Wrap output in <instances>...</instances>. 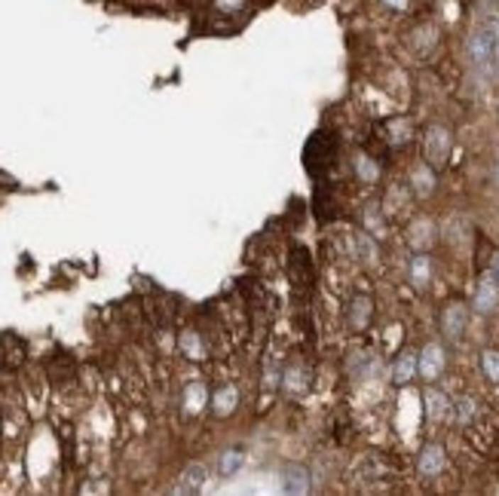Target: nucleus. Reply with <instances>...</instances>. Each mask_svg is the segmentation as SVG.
<instances>
[{"mask_svg":"<svg viewBox=\"0 0 499 496\" xmlns=\"http://www.w3.org/2000/svg\"><path fill=\"white\" fill-rule=\"evenodd\" d=\"M371 313H374V304H371V297H352L349 300V328H356V331H365L368 322H371Z\"/></svg>","mask_w":499,"mask_h":496,"instance_id":"obj_12","label":"nucleus"},{"mask_svg":"<svg viewBox=\"0 0 499 496\" xmlns=\"http://www.w3.org/2000/svg\"><path fill=\"white\" fill-rule=\"evenodd\" d=\"M450 414H454V420L459 426H468L478 417V402H475V398H468V395H463V398H456V402L450 404Z\"/></svg>","mask_w":499,"mask_h":496,"instance_id":"obj_17","label":"nucleus"},{"mask_svg":"<svg viewBox=\"0 0 499 496\" xmlns=\"http://www.w3.org/2000/svg\"><path fill=\"white\" fill-rule=\"evenodd\" d=\"M447 465V451L438 441H429L423 444V451L417 456V472L423 475V478H438V475L444 472Z\"/></svg>","mask_w":499,"mask_h":496,"instance_id":"obj_3","label":"nucleus"},{"mask_svg":"<svg viewBox=\"0 0 499 496\" xmlns=\"http://www.w3.org/2000/svg\"><path fill=\"white\" fill-rule=\"evenodd\" d=\"M493 65H496V77H499V46H496V55H493Z\"/></svg>","mask_w":499,"mask_h":496,"instance_id":"obj_26","label":"nucleus"},{"mask_svg":"<svg viewBox=\"0 0 499 496\" xmlns=\"http://www.w3.org/2000/svg\"><path fill=\"white\" fill-rule=\"evenodd\" d=\"M493 273H496V279H499V258H496V270H493Z\"/></svg>","mask_w":499,"mask_h":496,"instance_id":"obj_27","label":"nucleus"},{"mask_svg":"<svg viewBox=\"0 0 499 496\" xmlns=\"http://www.w3.org/2000/svg\"><path fill=\"white\" fill-rule=\"evenodd\" d=\"M218 469L224 478H230V475H236L242 469V453L239 451H224L221 453V460H218Z\"/></svg>","mask_w":499,"mask_h":496,"instance_id":"obj_21","label":"nucleus"},{"mask_svg":"<svg viewBox=\"0 0 499 496\" xmlns=\"http://www.w3.org/2000/svg\"><path fill=\"white\" fill-rule=\"evenodd\" d=\"M481 371L490 383L499 386V349H484L481 353Z\"/></svg>","mask_w":499,"mask_h":496,"instance_id":"obj_20","label":"nucleus"},{"mask_svg":"<svg viewBox=\"0 0 499 496\" xmlns=\"http://www.w3.org/2000/svg\"><path fill=\"white\" fill-rule=\"evenodd\" d=\"M389 135H395V138H389L393 144H407L410 141V123L407 120H393L389 123Z\"/></svg>","mask_w":499,"mask_h":496,"instance_id":"obj_23","label":"nucleus"},{"mask_svg":"<svg viewBox=\"0 0 499 496\" xmlns=\"http://www.w3.org/2000/svg\"><path fill=\"white\" fill-rule=\"evenodd\" d=\"M356 246H358V255H361V258H365V260H368V264H371V260H374V258H377V248H374V246H371V242H368V233H358V239H356Z\"/></svg>","mask_w":499,"mask_h":496,"instance_id":"obj_24","label":"nucleus"},{"mask_svg":"<svg viewBox=\"0 0 499 496\" xmlns=\"http://www.w3.org/2000/svg\"><path fill=\"white\" fill-rule=\"evenodd\" d=\"M466 322H468L466 304H450L444 313H442V331H444V337L459 340V337H463V331H466Z\"/></svg>","mask_w":499,"mask_h":496,"instance_id":"obj_6","label":"nucleus"},{"mask_svg":"<svg viewBox=\"0 0 499 496\" xmlns=\"http://www.w3.org/2000/svg\"><path fill=\"white\" fill-rule=\"evenodd\" d=\"M410 187H414L417 197H429V193L435 190V169L432 165H417L414 172H410Z\"/></svg>","mask_w":499,"mask_h":496,"instance_id":"obj_16","label":"nucleus"},{"mask_svg":"<svg viewBox=\"0 0 499 496\" xmlns=\"http://www.w3.org/2000/svg\"><path fill=\"white\" fill-rule=\"evenodd\" d=\"M356 172H358V178H361V181H368V184H374V181H377V175H380L377 162L371 160V157H365V153H358V157H356Z\"/></svg>","mask_w":499,"mask_h":496,"instance_id":"obj_22","label":"nucleus"},{"mask_svg":"<svg viewBox=\"0 0 499 496\" xmlns=\"http://www.w3.org/2000/svg\"><path fill=\"white\" fill-rule=\"evenodd\" d=\"M407 276H410V285L414 288H420L423 291L429 282H432V260H429L423 251H420V255H414L410 258V270H407Z\"/></svg>","mask_w":499,"mask_h":496,"instance_id":"obj_13","label":"nucleus"},{"mask_svg":"<svg viewBox=\"0 0 499 496\" xmlns=\"http://www.w3.org/2000/svg\"><path fill=\"white\" fill-rule=\"evenodd\" d=\"M282 490L295 493V496L307 493L309 490V472L303 469V465H297V463H288L285 469H282Z\"/></svg>","mask_w":499,"mask_h":496,"instance_id":"obj_9","label":"nucleus"},{"mask_svg":"<svg viewBox=\"0 0 499 496\" xmlns=\"http://www.w3.org/2000/svg\"><path fill=\"white\" fill-rule=\"evenodd\" d=\"M407 242L414 246L417 251H423L429 248L435 242V224L432 221H426V218H420L417 224H410V230H407Z\"/></svg>","mask_w":499,"mask_h":496,"instance_id":"obj_14","label":"nucleus"},{"mask_svg":"<svg viewBox=\"0 0 499 496\" xmlns=\"http://www.w3.org/2000/svg\"><path fill=\"white\" fill-rule=\"evenodd\" d=\"M450 148H454V138H450L447 126H429L426 138H423V157H426V162L432 165V169H438V165L447 162Z\"/></svg>","mask_w":499,"mask_h":496,"instance_id":"obj_1","label":"nucleus"},{"mask_svg":"<svg viewBox=\"0 0 499 496\" xmlns=\"http://www.w3.org/2000/svg\"><path fill=\"white\" fill-rule=\"evenodd\" d=\"M181 349H184V356H187V358H193V362H202V358H205V346H202L199 334H193V331L181 334Z\"/></svg>","mask_w":499,"mask_h":496,"instance_id":"obj_19","label":"nucleus"},{"mask_svg":"<svg viewBox=\"0 0 499 496\" xmlns=\"http://www.w3.org/2000/svg\"><path fill=\"white\" fill-rule=\"evenodd\" d=\"M444 362H447V356H444V349L442 343H426L423 349H420V377L423 380H438L444 371Z\"/></svg>","mask_w":499,"mask_h":496,"instance_id":"obj_5","label":"nucleus"},{"mask_svg":"<svg viewBox=\"0 0 499 496\" xmlns=\"http://www.w3.org/2000/svg\"><path fill=\"white\" fill-rule=\"evenodd\" d=\"M417 374H420V356L417 353H401L395 358V365H393V383L395 386H407Z\"/></svg>","mask_w":499,"mask_h":496,"instance_id":"obj_11","label":"nucleus"},{"mask_svg":"<svg viewBox=\"0 0 499 496\" xmlns=\"http://www.w3.org/2000/svg\"><path fill=\"white\" fill-rule=\"evenodd\" d=\"M307 386H309V374H307V368H303V365L288 368V371H285V392L300 395V392H307Z\"/></svg>","mask_w":499,"mask_h":496,"instance_id":"obj_18","label":"nucleus"},{"mask_svg":"<svg viewBox=\"0 0 499 496\" xmlns=\"http://www.w3.org/2000/svg\"><path fill=\"white\" fill-rule=\"evenodd\" d=\"M209 386H205L202 380H193L184 386V398H181V404H184V414H190V417H197L205 404H209Z\"/></svg>","mask_w":499,"mask_h":496,"instance_id":"obj_8","label":"nucleus"},{"mask_svg":"<svg viewBox=\"0 0 499 496\" xmlns=\"http://www.w3.org/2000/svg\"><path fill=\"white\" fill-rule=\"evenodd\" d=\"M496 46H499V40H496L493 28H478V31L466 40V55H468V62H472V65L484 67V65L493 62Z\"/></svg>","mask_w":499,"mask_h":496,"instance_id":"obj_2","label":"nucleus"},{"mask_svg":"<svg viewBox=\"0 0 499 496\" xmlns=\"http://www.w3.org/2000/svg\"><path fill=\"white\" fill-rule=\"evenodd\" d=\"M472 307H475L481 316L493 313V309L499 307V279H496V273H484L481 279H478V288H475V300H472Z\"/></svg>","mask_w":499,"mask_h":496,"instance_id":"obj_4","label":"nucleus"},{"mask_svg":"<svg viewBox=\"0 0 499 496\" xmlns=\"http://www.w3.org/2000/svg\"><path fill=\"white\" fill-rule=\"evenodd\" d=\"M236 404H239V389L233 383H227V386H221V389H214V392H212L214 417H230L233 411H236Z\"/></svg>","mask_w":499,"mask_h":496,"instance_id":"obj_10","label":"nucleus"},{"mask_svg":"<svg viewBox=\"0 0 499 496\" xmlns=\"http://www.w3.org/2000/svg\"><path fill=\"white\" fill-rule=\"evenodd\" d=\"M218 6H224V9H236V6H242V0H218Z\"/></svg>","mask_w":499,"mask_h":496,"instance_id":"obj_25","label":"nucleus"},{"mask_svg":"<svg viewBox=\"0 0 499 496\" xmlns=\"http://www.w3.org/2000/svg\"><path fill=\"white\" fill-rule=\"evenodd\" d=\"M426 414H429V420H444V417L450 414V404H454V402H450V398L442 392V389H432V386H429L426 389Z\"/></svg>","mask_w":499,"mask_h":496,"instance_id":"obj_15","label":"nucleus"},{"mask_svg":"<svg viewBox=\"0 0 499 496\" xmlns=\"http://www.w3.org/2000/svg\"><path fill=\"white\" fill-rule=\"evenodd\" d=\"M205 481H209V472H205V465L190 463L187 469L181 472L178 484H175V493H202V490H205Z\"/></svg>","mask_w":499,"mask_h":496,"instance_id":"obj_7","label":"nucleus"}]
</instances>
